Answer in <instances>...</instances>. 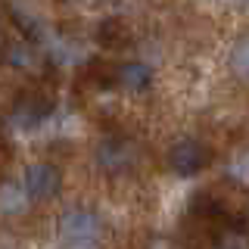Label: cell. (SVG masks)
I'll use <instances>...</instances> for the list:
<instances>
[{
    "label": "cell",
    "mask_w": 249,
    "mask_h": 249,
    "mask_svg": "<svg viewBox=\"0 0 249 249\" xmlns=\"http://www.w3.org/2000/svg\"><path fill=\"white\" fill-rule=\"evenodd\" d=\"M53 109H56V97H53L50 90H25L19 100H16L13 106V122L19 124V128H37L44 119H50Z\"/></svg>",
    "instance_id": "cell-3"
},
{
    "label": "cell",
    "mask_w": 249,
    "mask_h": 249,
    "mask_svg": "<svg viewBox=\"0 0 249 249\" xmlns=\"http://www.w3.org/2000/svg\"><path fill=\"white\" fill-rule=\"evenodd\" d=\"M115 84L124 88V90H131V93H143V90H150V84H153V69L140 59L119 62V66H115Z\"/></svg>",
    "instance_id": "cell-6"
},
{
    "label": "cell",
    "mask_w": 249,
    "mask_h": 249,
    "mask_svg": "<svg viewBox=\"0 0 249 249\" xmlns=\"http://www.w3.org/2000/svg\"><path fill=\"white\" fill-rule=\"evenodd\" d=\"M231 69L237 78H243V81H249V37H243L237 47H233L231 53Z\"/></svg>",
    "instance_id": "cell-8"
},
{
    "label": "cell",
    "mask_w": 249,
    "mask_h": 249,
    "mask_svg": "<svg viewBox=\"0 0 249 249\" xmlns=\"http://www.w3.org/2000/svg\"><path fill=\"white\" fill-rule=\"evenodd\" d=\"M146 249H178L171 240H165V237H156V240H150V246Z\"/></svg>",
    "instance_id": "cell-10"
},
{
    "label": "cell",
    "mask_w": 249,
    "mask_h": 249,
    "mask_svg": "<svg viewBox=\"0 0 249 249\" xmlns=\"http://www.w3.org/2000/svg\"><path fill=\"white\" fill-rule=\"evenodd\" d=\"M131 41V31L124 25L122 19H103L97 28V44L103 47V50H119Z\"/></svg>",
    "instance_id": "cell-7"
},
{
    "label": "cell",
    "mask_w": 249,
    "mask_h": 249,
    "mask_svg": "<svg viewBox=\"0 0 249 249\" xmlns=\"http://www.w3.org/2000/svg\"><path fill=\"white\" fill-rule=\"evenodd\" d=\"M103 237L100 218L88 209H72L59 218V243L62 249H97Z\"/></svg>",
    "instance_id": "cell-1"
},
{
    "label": "cell",
    "mask_w": 249,
    "mask_h": 249,
    "mask_svg": "<svg viewBox=\"0 0 249 249\" xmlns=\"http://www.w3.org/2000/svg\"><path fill=\"white\" fill-rule=\"evenodd\" d=\"M22 190H25V196L35 199V202L53 199V196L62 190V175H59V168L50 165V162H37V165H31V168L25 171Z\"/></svg>",
    "instance_id": "cell-4"
},
{
    "label": "cell",
    "mask_w": 249,
    "mask_h": 249,
    "mask_svg": "<svg viewBox=\"0 0 249 249\" xmlns=\"http://www.w3.org/2000/svg\"><path fill=\"white\" fill-rule=\"evenodd\" d=\"M209 162H212L209 146L199 143V140H193V137L178 140V143H171V150H168V168L175 171V175H181V178H196Z\"/></svg>",
    "instance_id": "cell-2"
},
{
    "label": "cell",
    "mask_w": 249,
    "mask_h": 249,
    "mask_svg": "<svg viewBox=\"0 0 249 249\" xmlns=\"http://www.w3.org/2000/svg\"><path fill=\"white\" fill-rule=\"evenodd\" d=\"M134 143H131L128 137H119V134H112V137H106V140H100V146H97V165L109 171V175H122V171H128L131 165H134Z\"/></svg>",
    "instance_id": "cell-5"
},
{
    "label": "cell",
    "mask_w": 249,
    "mask_h": 249,
    "mask_svg": "<svg viewBox=\"0 0 249 249\" xmlns=\"http://www.w3.org/2000/svg\"><path fill=\"white\" fill-rule=\"evenodd\" d=\"M3 56H6V62H10V66L25 69V66H31V62H35V50H31L28 44H10Z\"/></svg>",
    "instance_id": "cell-9"
}]
</instances>
